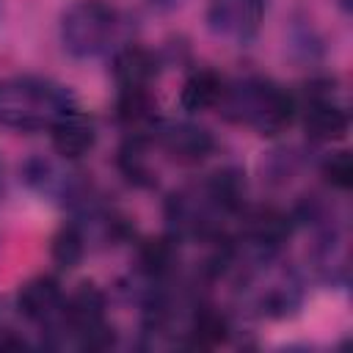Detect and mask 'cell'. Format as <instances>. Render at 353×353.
I'll use <instances>...</instances> for the list:
<instances>
[{"instance_id": "obj_10", "label": "cell", "mask_w": 353, "mask_h": 353, "mask_svg": "<svg viewBox=\"0 0 353 353\" xmlns=\"http://www.w3.org/2000/svg\"><path fill=\"white\" fill-rule=\"evenodd\" d=\"M226 80L212 72V69H193L179 91V105L188 113H201V110H212L218 108L221 97H223Z\"/></svg>"}, {"instance_id": "obj_13", "label": "cell", "mask_w": 353, "mask_h": 353, "mask_svg": "<svg viewBox=\"0 0 353 353\" xmlns=\"http://www.w3.org/2000/svg\"><path fill=\"white\" fill-rule=\"evenodd\" d=\"M146 141H149L146 132L130 135V138L121 143L119 157H116L119 171H121L132 185H141V188H152V185H154V171H152V165H149V160H146Z\"/></svg>"}, {"instance_id": "obj_15", "label": "cell", "mask_w": 353, "mask_h": 353, "mask_svg": "<svg viewBox=\"0 0 353 353\" xmlns=\"http://www.w3.org/2000/svg\"><path fill=\"white\" fill-rule=\"evenodd\" d=\"M320 174H323V179L331 188L347 190L353 185V160H350V152H334V154H328L323 160V165H320Z\"/></svg>"}, {"instance_id": "obj_11", "label": "cell", "mask_w": 353, "mask_h": 353, "mask_svg": "<svg viewBox=\"0 0 353 353\" xmlns=\"http://www.w3.org/2000/svg\"><path fill=\"white\" fill-rule=\"evenodd\" d=\"M157 102L149 88H119L116 97V119L132 132H149V127L157 121L154 116Z\"/></svg>"}, {"instance_id": "obj_16", "label": "cell", "mask_w": 353, "mask_h": 353, "mask_svg": "<svg viewBox=\"0 0 353 353\" xmlns=\"http://www.w3.org/2000/svg\"><path fill=\"white\" fill-rule=\"evenodd\" d=\"M154 8H160V11H171V8H176L182 0H149Z\"/></svg>"}, {"instance_id": "obj_5", "label": "cell", "mask_w": 353, "mask_h": 353, "mask_svg": "<svg viewBox=\"0 0 353 353\" xmlns=\"http://www.w3.org/2000/svg\"><path fill=\"white\" fill-rule=\"evenodd\" d=\"M350 127L347 108L334 97L331 83H312L303 102V130L312 141H339Z\"/></svg>"}, {"instance_id": "obj_7", "label": "cell", "mask_w": 353, "mask_h": 353, "mask_svg": "<svg viewBox=\"0 0 353 353\" xmlns=\"http://www.w3.org/2000/svg\"><path fill=\"white\" fill-rule=\"evenodd\" d=\"M63 306V292L55 276H33L17 290V309L22 317L50 325Z\"/></svg>"}, {"instance_id": "obj_4", "label": "cell", "mask_w": 353, "mask_h": 353, "mask_svg": "<svg viewBox=\"0 0 353 353\" xmlns=\"http://www.w3.org/2000/svg\"><path fill=\"white\" fill-rule=\"evenodd\" d=\"M268 0H207L204 22L218 39L234 44H251L262 28Z\"/></svg>"}, {"instance_id": "obj_6", "label": "cell", "mask_w": 353, "mask_h": 353, "mask_svg": "<svg viewBox=\"0 0 353 353\" xmlns=\"http://www.w3.org/2000/svg\"><path fill=\"white\" fill-rule=\"evenodd\" d=\"M149 141H154L168 157L185 165H196L212 154L215 138L210 130L193 121H154L149 127Z\"/></svg>"}, {"instance_id": "obj_1", "label": "cell", "mask_w": 353, "mask_h": 353, "mask_svg": "<svg viewBox=\"0 0 353 353\" xmlns=\"http://www.w3.org/2000/svg\"><path fill=\"white\" fill-rule=\"evenodd\" d=\"M74 94L39 74L0 77V124L19 132L50 130L63 113L74 110Z\"/></svg>"}, {"instance_id": "obj_8", "label": "cell", "mask_w": 353, "mask_h": 353, "mask_svg": "<svg viewBox=\"0 0 353 353\" xmlns=\"http://www.w3.org/2000/svg\"><path fill=\"white\" fill-rule=\"evenodd\" d=\"M160 58L141 44H121L113 50L110 72L119 88H149L157 77Z\"/></svg>"}, {"instance_id": "obj_3", "label": "cell", "mask_w": 353, "mask_h": 353, "mask_svg": "<svg viewBox=\"0 0 353 353\" xmlns=\"http://www.w3.org/2000/svg\"><path fill=\"white\" fill-rule=\"evenodd\" d=\"M124 17L105 0H74L61 17L63 50L74 58H99L121 47Z\"/></svg>"}, {"instance_id": "obj_12", "label": "cell", "mask_w": 353, "mask_h": 353, "mask_svg": "<svg viewBox=\"0 0 353 353\" xmlns=\"http://www.w3.org/2000/svg\"><path fill=\"white\" fill-rule=\"evenodd\" d=\"M232 334L229 317L223 312H218L215 306H196L188 328H185V339L193 347H215L221 342H226Z\"/></svg>"}, {"instance_id": "obj_2", "label": "cell", "mask_w": 353, "mask_h": 353, "mask_svg": "<svg viewBox=\"0 0 353 353\" xmlns=\"http://www.w3.org/2000/svg\"><path fill=\"white\" fill-rule=\"evenodd\" d=\"M218 110L234 121L256 130L259 135H279L295 119V99L287 88L268 77H243L226 83Z\"/></svg>"}, {"instance_id": "obj_9", "label": "cell", "mask_w": 353, "mask_h": 353, "mask_svg": "<svg viewBox=\"0 0 353 353\" xmlns=\"http://www.w3.org/2000/svg\"><path fill=\"white\" fill-rule=\"evenodd\" d=\"M50 141L52 149L66 157V160H77L83 154H88L97 143V127L88 116H83L77 108L63 113L52 127H50Z\"/></svg>"}, {"instance_id": "obj_14", "label": "cell", "mask_w": 353, "mask_h": 353, "mask_svg": "<svg viewBox=\"0 0 353 353\" xmlns=\"http://www.w3.org/2000/svg\"><path fill=\"white\" fill-rule=\"evenodd\" d=\"M50 256L61 270H72L85 256V237L77 223H63L50 240Z\"/></svg>"}]
</instances>
